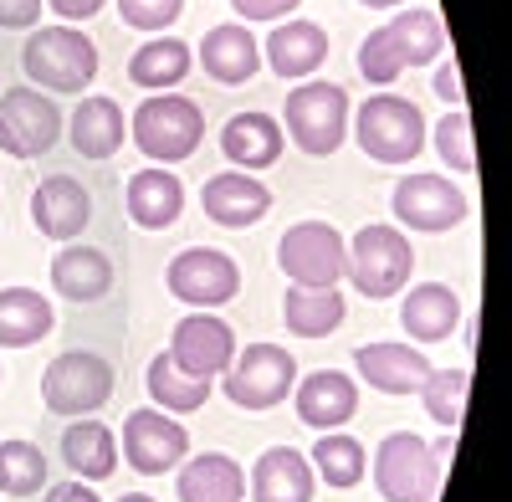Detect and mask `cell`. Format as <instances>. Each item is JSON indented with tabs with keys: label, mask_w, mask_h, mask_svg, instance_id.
I'll return each instance as SVG.
<instances>
[{
	"label": "cell",
	"mask_w": 512,
	"mask_h": 502,
	"mask_svg": "<svg viewBox=\"0 0 512 502\" xmlns=\"http://www.w3.org/2000/svg\"><path fill=\"white\" fill-rule=\"evenodd\" d=\"M128 139H134L139 154L154 159V164H180L205 139V113L185 93H154L134 108V118H128Z\"/></svg>",
	"instance_id": "obj_1"
},
{
	"label": "cell",
	"mask_w": 512,
	"mask_h": 502,
	"mask_svg": "<svg viewBox=\"0 0 512 502\" xmlns=\"http://www.w3.org/2000/svg\"><path fill=\"white\" fill-rule=\"evenodd\" d=\"M21 67L31 77V88L47 93H82L98 77V47L93 36H82L77 26H36L31 41L21 47Z\"/></svg>",
	"instance_id": "obj_2"
},
{
	"label": "cell",
	"mask_w": 512,
	"mask_h": 502,
	"mask_svg": "<svg viewBox=\"0 0 512 502\" xmlns=\"http://www.w3.org/2000/svg\"><path fill=\"white\" fill-rule=\"evenodd\" d=\"M282 129L313 159L338 154L349 139V93L338 88V82H303V88H292L287 103H282Z\"/></svg>",
	"instance_id": "obj_3"
},
{
	"label": "cell",
	"mask_w": 512,
	"mask_h": 502,
	"mask_svg": "<svg viewBox=\"0 0 512 502\" xmlns=\"http://www.w3.org/2000/svg\"><path fill=\"white\" fill-rule=\"evenodd\" d=\"M349 134L359 139V149L374 164H410L425 149V118L400 93H369L359 103V118Z\"/></svg>",
	"instance_id": "obj_4"
},
{
	"label": "cell",
	"mask_w": 512,
	"mask_h": 502,
	"mask_svg": "<svg viewBox=\"0 0 512 502\" xmlns=\"http://www.w3.org/2000/svg\"><path fill=\"white\" fill-rule=\"evenodd\" d=\"M415 272V246L405 241L400 226H364L354 241H349V267L344 277L364 292V298H395V292L410 282Z\"/></svg>",
	"instance_id": "obj_5"
},
{
	"label": "cell",
	"mask_w": 512,
	"mask_h": 502,
	"mask_svg": "<svg viewBox=\"0 0 512 502\" xmlns=\"http://www.w3.org/2000/svg\"><path fill=\"white\" fill-rule=\"evenodd\" d=\"M297 385V359L277 344H246L226 374H221V390L236 410H277Z\"/></svg>",
	"instance_id": "obj_6"
},
{
	"label": "cell",
	"mask_w": 512,
	"mask_h": 502,
	"mask_svg": "<svg viewBox=\"0 0 512 502\" xmlns=\"http://www.w3.org/2000/svg\"><path fill=\"white\" fill-rule=\"evenodd\" d=\"M374 487L384 502H431L441 487V462L415 431L384 436L374 451Z\"/></svg>",
	"instance_id": "obj_7"
},
{
	"label": "cell",
	"mask_w": 512,
	"mask_h": 502,
	"mask_svg": "<svg viewBox=\"0 0 512 502\" xmlns=\"http://www.w3.org/2000/svg\"><path fill=\"white\" fill-rule=\"evenodd\" d=\"M41 400L52 415H93L113 400V364L88 349H67L41 374Z\"/></svg>",
	"instance_id": "obj_8"
},
{
	"label": "cell",
	"mask_w": 512,
	"mask_h": 502,
	"mask_svg": "<svg viewBox=\"0 0 512 502\" xmlns=\"http://www.w3.org/2000/svg\"><path fill=\"white\" fill-rule=\"evenodd\" d=\"M277 267L297 287H338V277L349 267V241L328 221H297L277 241Z\"/></svg>",
	"instance_id": "obj_9"
},
{
	"label": "cell",
	"mask_w": 512,
	"mask_h": 502,
	"mask_svg": "<svg viewBox=\"0 0 512 502\" xmlns=\"http://www.w3.org/2000/svg\"><path fill=\"white\" fill-rule=\"evenodd\" d=\"M57 139H62V108L47 93H36L31 82L0 93V149L6 154L41 159Z\"/></svg>",
	"instance_id": "obj_10"
},
{
	"label": "cell",
	"mask_w": 512,
	"mask_h": 502,
	"mask_svg": "<svg viewBox=\"0 0 512 502\" xmlns=\"http://www.w3.org/2000/svg\"><path fill=\"white\" fill-rule=\"evenodd\" d=\"M164 287L190 308H221L241 292V267H236V257H226L216 246H185L164 267Z\"/></svg>",
	"instance_id": "obj_11"
},
{
	"label": "cell",
	"mask_w": 512,
	"mask_h": 502,
	"mask_svg": "<svg viewBox=\"0 0 512 502\" xmlns=\"http://www.w3.org/2000/svg\"><path fill=\"white\" fill-rule=\"evenodd\" d=\"M390 205H395V216H400L410 231H431V236H441V231H451V226L466 221V195H461V185L446 180V175H431V170L405 175V180L395 185Z\"/></svg>",
	"instance_id": "obj_12"
},
{
	"label": "cell",
	"mask_w": 512,
	"mask_h": 502,
	"mask_svg": "<svg viewBox=\"0 0 512 502\" xmlns=\"http://www.w3.org/2000/svg\"><path fill=\"white\" fill-rule=\"evenodd\" d=\"M123 456L128 467L159 477V472H175L185 456H190V436L175 415H159V410H134L123 421Z\"/></svg>",
	"instance_id": "obj_13"
},
{
	"label": "cell",
	"mask_w": 512,
	"mask_h": 502,
	"mask_svg": "<svg viewBox=\"0 0 512 502\" xmlns=\"http://www.w3.org/2000/svg\"><path fill=\"white\" fill-rule=\"evenodd\" d=\"M169 359H175L185 374L195 380H210V374H226V364L236 359V333L231 323H221L216 313H190L175 323V339H169Z\"/></svg>",
	"instance_id": "obj_14"
},
{
	"label": "cell",
	"mask_w": 512,
	"mask_h": 502,
	"mask_svg": "<svg viewBox=\"0 0 512 502\" xmlns=\"http://www.w3.org/2000/svg\"><path fill=\"white\" fill-rule=\"evenodd\" d=\"M200 211L216 221V226H226V231H246V226H256V221L272 211V190L256 180V175H246V170H226V175H210L205 180Z\"/></svg>",
	"instance_id": "obj_15"
},
{
	"label": "cell",
	"mask_w": 512,
	"mask_h": 502,
	"mask_svg": "<svg viewBox=\"0 0 512 502\" xmlns=\"http://www.w3.org/2000/svg\"><path fill=\"white\" fill-rule=\"evenodd\" d=\"M292 400H297V421L313 426V431H338L359 415V385L344 369L308 374L303 385H292Z\"/></svg>",
	"instance_id": "obj_16"
},
{
	"label": "cell",
	"mask_w": 512,
	"mask_h": 502,
	"mask_svg": "<svg viewBox=\"0 0 512 502\" xmlns=\"http://www.w3.org/2000/svg\"><path fill=\"white\" fill-rule=\"evenodd\" d=\"M31 221L47 241H77L93 221V200L72 175H47L31 195Z\"/></svg>",
	"instance_id": "obj_17"
},
{
	"label": "cell",
	"mask_w": 512,
	"mask_h": 502,
	"mask_svg": "<svg viewBox=\"0 0 512 502\" xmlns=\"http://www.w3.org/2000/svg\"><path fill=\"white\" fill-rule=\"evenodd\" d=\"M359 380L374 385L379 395H420V385L431 380V359H425L415 344H364L354 354Z\"/></svg>",
	"instance_id": "obj_18"
},
{
	"label": "cell",
	"mask_w": 512,
	"mask_h": 502,
	"mask_svg": "<svg viewBox=\"0 0 512 502\" xmlns=\"http://www.w3.org/2000/svg\"><path fill=\"white\" fill-rule=\"evenodd\" d=\"M262 62L272 67V77L303 82L328 62V31L318 21H277L262 41Z\"/></svg>",
	"instance_id": "obj_19"
},
{
	"label": "cell",
	"mask_w": 512,
	"mask_h": 502,
	"mask_svg": "<svg viewBox=\"0 0 512 502\" xmlns=\"http://www.w3.org/2000/svg\"><path fill=\"white\" fill-rule=\"evenodd\" d=\"M200 72L221 88H236V82H251L262 72V41H256L246 26L226 21V26H210L200 41Z\"/></svg>",
	"instance_id": "obj_20"
},
{
	"label": "cell",
	"mask_w": 512,
	"mask_h": 502,
	"mask_svg": "<svg viewBox=\"0 0 512 502\" xmlns=\"http://www.w3.org/2000/svg\"><path fill=\"white\" fill-rule=\"evenodd\" d=\"M62 129H67V139H72V149L82 159H113L123 149V139H128V118H123V108L113 98L93 93V98H82L72 108V123H62Z\"/></svg>",
	"instance_id": "obj_21"
},
{
	"label": "cell",
	"mask_w": 512,
	"mask_h": 502,
	"mask_svg": "<svg viewBox=\"0 0 512 502\" xmlns=\"http://www.w3.org/2000/svg\"><path fill=\"white\" fill-rule=\"evenodd\" d=\"M400 323L415 344H446L456 323H461V298L446 287V282H420L405 292L400 303Z\"/></svg>",
	"instance_id": "obj_22"
},
{
	"label": "cell",
	"mask_w": 512,
	"mask_h": 502,
	"mask_svg": "<svg viewBox=\"0 0 512 502\" xmlns=\"http://www.w3.org/2000/svg\"><path fill=\"white\" fill-rule=\"evenodd\" d=\"M287 134L277 129L272 113H236L221 129V154L236 164V170H272L282 159Z\"/></svg>",
	"instance_id": "obj_23"
},
{
	"label": "cell",
	"mask_w": 512,
	"mask_h": 502,
	"mask_svg": "<svg viewBox=\"0 0 512 502\" xmlns=\"http://www.w3.org/2000/svg\"><path fill=\"white\" fill-rule=\"evenodd\" d=\"M128 216L144 231H169L185 216V185L175 170H139L128 180Z\"/></svg>",
	"instance_id": "obj_24"
},
{
	"label": "cell",
	"mask_w": 512,
	"mask_h": 502,
	"mask_svg": "<svg viewBox=\"0 0 512 502\" xmlns=\"http://www.w3.org/2000/svg\"><path fill=\"white\" fill-rule=\"evenodd\" d=\"M52 287L62 292L67 303H98L103 292L113 287V262L103 246H77L67 241V251H57L52 262Z\"/></svg>",
	"instance_id": "obj_25"
},
{
	"label": "cell",
	"mask_w": 512,
	"mask_h": 502,
	"mask_svg": "<svg viewBox=\"0 0 512 502\" xmlns=\"http://www.w3.org/2000/svg\"><path fill=\"white\" fill-rule=\"evenodd\" d=\"M251 497L256 502H313V467L303 451L272 446L251 472Z\"/></svg>",
	"instance_id": "obj_26"
},
{
	"label": "cell",
	"mask_w": 512,
	"mask_h": 502,
	"mask_svg": "<svg viewBox=\"0 0 512 502\" xmlns=\"http://www.w3.org/2000/svg\"><path fill=\"white\" fill-rule=\"evenodd\" d=\"M246 477L231 456L221 451H200L180 462V502H241Z\"/></svg>",
	"instance_id": "obj_27"
},
{
	"label": "cell",
	"mask_w": 512,
	"mask_h": 502,
	"mask_svg": "<svg viewBox=\"0 0 512 502\" xmlns=\"http://www.w3.org/2000/svg\"><path fill=\"white\" fill-rule=\"evenodd\" d=\"M344 292L338 287H287L282 298V323L287 333H297V339H328V333L344 323Z\"/></svg>",
	"instance_id": "obj_28"
},
{
	"label": "cell",
	"mask_w": 512,
	"mask_h": 502,
	"mask_svg": "<svg viewBox=\"0 0 512 502\" xmlns=\"http://www.w3.org/2000/svg\"><path fill=\"white\" fill-rule=\"evenodd\" d=\"M57 313L52 303L31 287H6L0 292V349H31L52 333Z\"/></svg>",
	"instance_id": "obj_29"
},
{
	"label": "cell",
	"mask_w": 512,
	"mask_h": 502,
	"mask_svg": "<svg viewBox=\"0 0 512 502\" xmlns=\"http://www.w3.org/2000/svg\"><path fill=\"white\" fill-rule=\"evenodd\" d=\"M62 456L82 482H103L118 467V446H113V431L103 421H72L62 431Z\"/></svg>",
	"instance_id": "obj_30"
},
{
	"label": "cell",
	"mask_w": 512,
	"mask_h": 502,
	"mask_svg": "<svg viewBox=\"0 0 512 502\" xmlns=\"http://www.w3.org/2000/svg\"><path fill=\"white\" fill-rule=\"evenodd\" d=\"M190 67H195V52H190V41H180V36H154L149 47H139L134 57H128L134 88H180Z\"/></svg>",
	"instance_id": "obj_31"
},
{
	"label": "cell",
	"mask_w": 512,
	"mask_h": 502,
	"mask_svg": "<svg viewBox=\"0 0 512 502\" xmlns=\"http://www.w3.org/2000/svg\"><path fill=\"white\" fill-rule=\"evenodd\" d=\"M144 385H149L154 405L169 410V415H190V410H200V405L210 400V380H195V374H185L169 354H154V359H149Z\"/></svg>",
	"instance_id": "obj_32"
},
{
	"label": "cell",
	"mask_w": 512,
	"mask_h": 502,
	"mask_svg": "<svg viewBox=\"0 0 512 502\" xmlns=\"http://www.w3.org/2000/svg\"><path fill=\"white\" fill-rule=\"evenodd\" d=\"M384 31L395 36V47H400V62H405V67L436 62L441 47H446V26H441V16H436V11H425V6L400 11L395 21H384Z\"/></svg>",
	"instance_id": "obj_33"
},
{
	"label": "cell",
	"mask_w": 512,
	"mask_h": 502,
	"mask_svg": "<svg viewBox=\"0 0 512 502\" xmlns=\"http://www.w3.org/2000/svg\"><path fill=\"white\" fill-rule=\"evenodd\" d=\"M308 467H318V477H323L328 487H338V492L359 487V482H364V446H359L354 436H344V431H323Z\"/></svg>",
	"instance_id": "obj_34"
},
{
	"label": "cell",
	"mask_w": 512,
	"mask_h": 502,
	"mask_svg": "<svg viewBox=\"0 0 512 502\" xmlns=\"http://www.w3.org/2000/svg\"><path fill=\"white\" fill-rule=\"evenodd\" d=\"M466 390H472V374H466V369H431V380L420 385L425 415H431L436 426L456 431L461 415H466Z\"/></svg>",
	"instance_id": "obj_35"
},
{
	"label": "cell",
	"mask_w": 512,
	"mask_h": 502,
	"mask_svg": "<svg viewBox=\"0 0 512 502\" xmlns=\"http://www.w3.org/2000/svg\"><path fill=\"white\" fill-rule=\"evenodd\" d=\"M47 487V456L31 441H0V492L6 497H31Z\"/></svg>",
	"instance_id": "obj_36"
},
{
	"label": "cell",
	"mask_w": 512,
	"mask_h": 502,
	"mask_svg": "<svg viewBox=\"0 0 512 502\" xmlns=\"http://www.w3.org/2000/svg\"><path fill=\"white\" fill-rule=\"evenodd\" d=\"M405 62H400V47H395V36L374 26L364 36V47H359V77L369 82V88H390V82H400Z\"/></svg>",
	"instance_id": "obj_37"
},
{
	"label": "cell",
	"mask_w": 512,
	"mask_h": 502,
	"mask_svg": "<svg viewBox=\"0 0 512 502\" xmlns=\"http://www.w3.org/2000/svg\"><path fill=\"white\" fill-rule=\"evenodd\" d=\"M436 154L446 170H461V175H472L477 170V149H472V118H466V108L446 113L436 123Z\"/></svg>",
	"instance_id": "obj_38"
},
{
	"label": "cell",
	"mask_w": 512,
	"mask_h": 502,
	"mask_svg": "<svg viewBox=\"0 0 512 502\" xmlns=\"http://www.w3.org/2000/svg\"><path fill=\"white\" fill-rule=\"evenodd\" d=\"M185 11V0H118V16L123 26H134V31H164V26H175Z\"/></svg>",
	"instance_id": "obj_39"
},
{
	"label": "cell",
	"mask_w": 512,
	"mask_h": 502,
	"mask_svg": "<svg viewBox=\"0 0 512 502\" xmlns=\"http://www.w3.org/2000/svg\"><path fill=\"white\" fill-rule=\"evenodd\" d=\"M236 6V16L241 21H267V26H277V21H287L303 0H231Z\"/></svg>",
	"instance_id": "obj_40"
},
{
	"label": "cell",
	"mask_w": 512,
	"mask_h": 502,
	"mask_svg": "<svg viewBox=\"0 0 512 502\" xmlns=\"http://www.w3.org/2000/svg\"><path fill=\"white\" fill-rule=\"evenodd\" d=\"M41 0H0V26L6 31H36V21H41Z\"/></svg>",
	"instance_id": "obj_41"
},
{
	"label": "cell",
	"mask_w": 512,
	"mask_h": 502,
	"mask_svg": "<svg viewBox=\"0 0 512 502\" xmlns=\"http://www.w3.org/2000/svg\"><path fill=\"white\" fill-rule=\"evenodd\" d=\"M431 88H436V98H446L451 108H461V103H466V88H461V62H456L451 52L441 57V72H436Z\"/></svg>",
	"instance_id": "obj_42"
},
{
	"label": "cell",
	"mask_w": 512,
	"mask_h": 502,
	"mask_svg": "<svg viewBox=\"0 0 512 502\" xmlns=\"http://www.w3.org/2000/svg\"><path fill=\"white\" fill-rule=\"evenodd\" d=\"M41 6L57 11V16L72 26V21H88V16H98V11L108 6V0H41Z\"/></svg>",
	"instance_id": "obj_43"
},
{
	"label": "cell",
	"mask_w": 512,
	"mask_h": 502,
	"mask_svg": "<svg viewBox=\"0 0 512 502\" xmlns=\"http://www.w3.org/2000/svg\"><path fill=\"white\" fill-rule=\"evenodd\" d=\"M41 502H103L88 482H57V487H47V497Z\"/></svg>",
	"instance_id": "obj_44"
},
{
	"label": "cell",
	"mask_w": 512,
	"mask_h": 502,
	"mask_svg": "<svg viewBox=\"0 0 512 502\" xmlns=\"http://www.w3.org/2000/svg\"><path fill=\"white\" fill-rule=\"evenodd\" d=\"M359 6H369V11H395L400 0H359Z\"/></svg>",
	"instance_id": "obj_45"
},
{
	"label": "cell",
	"mask_w": 512,
	"mask_h": 502,
	"mask_svg": "<svg viewBox=\"0 0 512 502\" xmlns=\"http://www.w3.org/2000/svg\"><path fill=\"white\" fill-rule=\"evenodd\" d=\"M118 502H154V497H144V492H128V497H118Z\"/></svg>",
	"instance_id": "obj_46"
},
{
	"label": "cell",
	"mask_w": 512,
	"mask_h": 502,
	"mask_svg": "<svg viewBox=\"0 0 512 502\" xmlns=\"http://www.w3.org/2000/svg\"><path fill=\"white\" fill-rule=\"evenodd\" d=\"M0 93H6V82H0Z\"/></svg>",
	"instance_id": "obj_47"
}]
</instances>
